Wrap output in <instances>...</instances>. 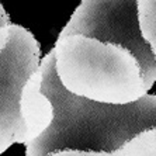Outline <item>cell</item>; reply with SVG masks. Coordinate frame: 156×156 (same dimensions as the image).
Returning a JSON list of instances; mask_svg holds the SVG:
<instances>
[{
  "label": "cell",
  "instance_id": "1",
  "mask_svg": "<svg viewBox=\"0 0 156 156\" xmlns=\"http://www.w3.org/2000/svg\"><path fill=\"white\" fill-rule=\"evenodd\" d=\"M55 72L70 94L103 104L141 100L156 82L135 0H83L54 48Z\"/></svg>",
  "mask_w": 156,
  "mask_h": 156
},
{
  "label": "cell",
  "instance_id": "2",
  "mask_svg": "<svg viewBox=\"0 0 156 156\" xmlns=\"http://www.w3.org/2000/svg\"><path fill=\"white\" fill-rule=\"evenodd\" d=\"M40 69L41 91L52 104L54 121L27 145L26 156H49L59 151L114 153L139 132L156 127V96L114 105L70 94L56 76L54 49L42 59Z\"/></svg>",
  "mask_w": 156,
  "mask_h": 156
},
{
  "label": "cell",
  "instance_id": "3",
  "mask_svg": "<svg viewBox=\"0 0 156 156\" xmlns=\"http://www.w3.org/2000/svg\"><path fill=\"white\" fill-rule=\"evenodd\" d=\"M40 68V44L27 28L9 26V38L0 52V155L13 144H26L20 113L23 87Z\"/></svg>",
  "mask_w": 156,
  "mask_h": 156
},
{
  "label": "cell",
  "instance_id": "4",
  "mask_svg": "<svg viewBox=\"0 0 156 156\" xmlns=\"http://www.w3.org/2000/svg\"><path fill=\"white\" fill-rule=\"evenodd\" d=\"M42 73L38 68L26 82L20 97V113L26 127V145L31 144L51 127L54 108L51 101L41 91Z\"/></svg>",
  "mask_w": 156,
  "mask_h": 156
},
{
  "label": "cell",
  "instance_id": "5",
  "mask_svg": "<svg viewBox=\"0 0 156 156\" xmlns=\"http://www.w3.org/2000/svg\"><path fill=\"white\" fill-rule=\"evenodd\" d=\"M138 24L142 38L156 58V0H138Z\"/></svg>",
  "mask_w": 156,
  "mask_h": 156
},
{
  "label": "cell",
  "instance_id": "6",
  "mask_svg": "<svg viewBox=\"0 0 156 156\" xmlns=\"http://www.w3.org/2000/svg\"><path fill=\"white\" fill-rule=\"evenodd\" d=\"M115 153L118 156H156V127L135 135Z\"/></svg>",
  "mask_w": 156,
  "mask_h": 156
},
{
  "label": "cell",
  "instance_id": "7",
  "mask_svg": "<svg viewBox=\"0 0 156 156\" xmlns=\"http://www.w3.org/2000/svg\"><path fill=\"white\" fill-rule=\"evenodd\" d=\"M49 156H118L114 153H97V152H80V151H59Z\"/></svg>",
  "mask_w": 156,
  "mask_h": 156
},
{
  "label": "cell",
  "instance_id": "8",
  "mask_svg": "<svg viewBox=\"0 0 156 156\" xmlns=\"http://www.w3.org/2000/svg\"><path fill=\"white\" fill-rule=\"evenodd\" d=\"M10 17H9V14L6 13V10H4V7L2 6V3H0V28H3V27H7L10 26Z\"/></svg>",
  "mask_w": 156,
  "mask_h": 156
},
{
  "label": "cell",
  "instance_id": "9",
  "mask_svg": "<svg viewBox=\"0 0 156 156\" xmlns=\"http://www.w3.org/2000/svg\"><path fill=\"white\" fill-rule=\"evenodd\" d=\"M7 38H9V26L0 28V52L4 48L6 42H7Z\"/></svg>",
  "mask_w": 156,
  "mask_h": 156
}]
</instances>
